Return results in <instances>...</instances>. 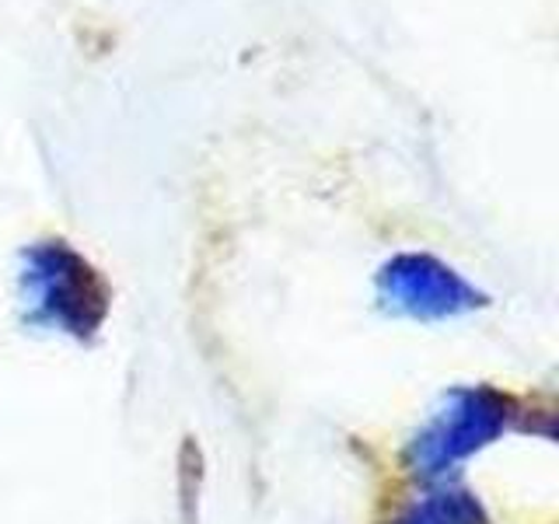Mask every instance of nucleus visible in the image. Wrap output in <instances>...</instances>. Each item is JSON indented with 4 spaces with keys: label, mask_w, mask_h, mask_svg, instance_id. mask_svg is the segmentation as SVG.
I'll return each instance as SVG.
<instances>
[{
    "label": "nucleus",
    "mask_w": 559,
    "mask_h": 524,
    "mask_svg": "<svg viewBox=\"0 0 559 524\" xmlns=\"http://www.w3.org/2000/svg\"><path fill=\"white\" fill-rule=\"evenodd\" d=\"M17 308L35 332L87 340L105 319V287L67 245H35L22 255L17 270Z\"/></svg>",
    "instance_id": "f257e3e1"
},
{
    "label": "nucleus",
    "mask_w": 559,
    "mask_h": 524,
    "mask_svg": "<svg viewBox=\"0 0 559 524\" xmlns=\"http://www.w3.org/2000/svg\"><path fill=\"white\" fill-rule=\"evenodd\" d=\"M507 419H511V402L500 392L486 384L451 389L409 441V468L419 479H444L476 451L493 444Z\"/></svg>",
    "instance_id": "f03ea898"
},
{
    "label": "nucleus",
    "mask_w": 559,
    "mask_h": 524,
    "mask_svg": "<svg viewBox=\"0 0 559 524\" xmlns=\"http://www.w3.org/2000/svg\"><path fill=\"white\" fill-rule=\"evenodd\" d=\"M378 301L392 314L419 322L459 319L486 305V297L430 255H395L378 273Z\"/></svg>",
    "instance_id": "7ed1b4c3"
},
{
    "label": "nucleus",
    "mask_w": 559,
    "mask_h": 524,
    "mask_svg": "<svg viewBox=\"0 0 559 524\" xmlns=\"http://www.w3.org/2000/svg\"><path fill=\"white\" fill-rule=\"evenodd\" d=\"M392 524H486V511L468 489L441 486L416 497Z\"/></svg>",
    "instance_id": "20e7f679"
}]
</instances>
